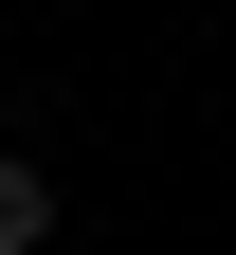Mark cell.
Masks as SVG:
<instances>
[{
	"instance_id": "cell-1",
	"label": "cell",
	"mask_w": 236,
	"mask_h": 255,
	"mask_svg": "<svg viewBox=\"0 0 236 255\" xmlns=\"http://www.w3.org/2000/svg\"><path fill=\"white\" fill-rule=\"evenodd\" d=\"M0 255H55V164L0 146Z\"/></svg>"
}]
</instances>
